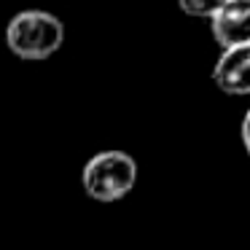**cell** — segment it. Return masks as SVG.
Here are the masks:
<instances>
[{"instance_id":"1","label":"cell","mask_w":250,"mask_h":250,"mask_svg":"<svg viewBox=\"0 0 250 250\" xmlns=\"http://www.w3.org/2000/svg\"><path fill=\"white\" fill-rule=\"evenodd\" d=\"M62 41L65 24L49 11H22L6 27V46L19 60H49Z\"/></svg>"},{"instance_id":"2","label":"cell","mask_w":250,"mask_h":250,"mask_svg":"<svg viewBox=\"0 0 250 250\" xmlns=\"http://www.w3.org/2000/svg\"><path fill=\"white\" fill-rule=\"evenodd\" d=\"M137 164L124 151H103L92 156L83 167V188L92 199L110 205L135 188Z\"/></svg>"},{"instance_id":"3","label":"cell","mask_w":250,"mask_h":250,"mask_svg":"<svg viewBox=\"0 0 250 250\" xmlns=\"http://www.w3.org/2000/svg\"><path fill=\"white\" fill-rule=\"evenodd\" d=\"M218 89L234 97L250 94V43H237L223 49L221 60L212 70Z\"/></svg>"},{"instance_id":"4","label":"cell","mask_w":250,"mask_h":250,"mask_svg":"<svg viewBox=\"0 0 250 250\" xmlns=\"http://www.w3.org/2000/svg\"><path fill=\"white\" fill-rule=\"evenodd\" d=\"M212 35L223 49L250 43V0H226L212 17Z\"/></svg>"},{"instance_id":"5","label":"cell","mask_w":250,"mask_h":250,"mask_svg":"<svg viewBox=\"0 0 250 250\" xmlns=\"http://www.w3.org/2000/svg\"><path fill=\"white\" fill-rule=\"evenodd\" d=\"M178 3H180V11L191 14V17L212 19L218 14V8H221L226 0H178Z\"/></svg>"},{"instance_id":"6","label":"cell","mask_w":250,"mask_h":250,"mask_svg":"<svg viewBox=\"0 0 250 250\" xmlns=\"http://www.w3.org/2000/svg\"><path fill=\"white\" fill-rule=\"evenodd\" d=\"M239 135H242L245 151L250 153V108H248V113H245V119H242V129H239Z\"/></svg>"}]
</instances>
